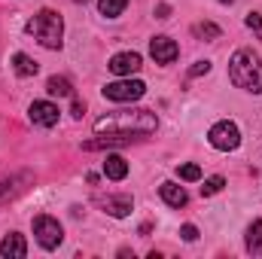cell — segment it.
<instances>
[{"mask_svg":"<svg viewBox=\"0 0 262 259\" xmlns=\"http://www.w3.org/2000/svg\"><path fill=\"white\" fill-rule=\"evenodd\" d=\"M159 128V119L152 110H116V113H107L95 122L98 134H110V137H122V140H140L146 134Z\"/></svg>","mask_w":262,"mask_h":259,"instance_id":"1","label":"cell"},{"mask_svg":"<svg viewBox=\"0 0 262 259\" xmlns=\"http://www.w3.org/2000/svg\"><path fill=\"white\" fill-rule=\"evenodd\" d=\"M229 79L244 89V92H253L262 95V61L253 49H238L229 61Z\"/></svg>","mask_w":262,"mask_h":259,"instance_id":"2","label":"cell"},{"mask_svg":"<svg viewBox=\"0 0 262 259\" xmlns=\"http://www.w3.org/2000/svg\"><path fill=\"white\" fill-rule=\"evenodd\" d=\"M28 34L46 46V49H61V34H64V21L55 9H40L31 21H28Z\"/></svg>","mask_w":262,"mask_h":259,"instance_id":"3","label":"cell"},{"mask_svg":"<svg viewBox=\"0 0 262 259\" xmlns=\"http://www.w3.org/2000/svg\"><path fill=\"white\" fill-rule=\"evenodd\" d=\"M207 140H210V146H213V149L229 153V149H238V143H241V131H238L235 122L223 119V122H216L213 128L207 131Z\"/></svg>","mask_w":262,"mask_h":259,"instance_id":"4","label":"cell"},{"mask_svg":"<svg viewBox=\"0 0 262 259\" xmlns=\"http://www.w3.org/2000/svg\"><path fill=\"white\" fill-rule=\"evenodd\" d=\"M34 235H37V241H40V247H43V250H55V247L61 244V238H64L61 223H58V220H52V217H46V213L34 220Z\"/></svg>","mask_w":262,"mask_h":259,"instance_id":"5","label":"cell"},{"mask_svg":"<svg viewBox=\"0 0 262 259\" xmlns=\"http://www.w3.org/2000/svg\"><path fill=\"white\" fill-rule=\"evenodd\" d=\"M143 92H146V85L140 82V79H119V82H110V85H104V98H110V101H119V104H125V101H137V98H143Z\"/></svg>","mask_w":262,"mask_h":259,"instance_id":"6","label":"cell"},{"mask_svg":"<svg viewBox=\"0 0 262 259\" xmlns=\"http://www.w3.org/2000/svg\"><path fill=\"white\" fill-rule=\"evenodd\" d=\"M31 122L34 125H43V128H52V125H58V107L52 104V101H34L31 104Z\"/></svg>","mask_w":262,"mask_h":259,"instance_id":"7","label":"cell"},{"mask_svg":"<svg viewBox=\"0 0 262 259\" xmlns=\"http://www.w3.org/2000/svg\"><path fill=\"white\" fill-rule=\"evenodd\" d=\"M149 55L156 58V64H171L180 55V49H177V43L171 37H152L149 40Z\"/></svg>","mask_w":262,"mask_h":259,"instance_id":"8","label":"cell"},{"mask_svg":"<svg viewBox=\"0 0 262 259\" xmlns=\"http://www.w3.org/2000/svg\"><path fill=\"white\" fill-rule=\"evenodd\" d=\"M107 67H110L116 76H131V73H137V70L143 67V61H140L137 52H119V55L110 58V64Z\"/></svg>","mask_w":262,"mask_h":259,"instance_id":"9","label":"cell"},{"mask_svg":"<svg viewBox=\"0 0 262 259\" xmlns=\"http://www.w3.org/2000/svg\"><path fill=\"white\" fill-rule=\"evenodd\" d=\"M0 256L6 259H25L28 256V244H25V238L21 235H6L3 241H0Z\"/></svg>","mask_w":262,"mask_h":259,"instance_id":"10","label":"cell"},{"mask_svg":"<svg viewBox=\"0 0 262 259\" xmlns=\"http://www.w3.org/2000/svg\"><path fill=\"white\" fill-rule=\"evenodd\" d=\"M131 204H134V201H131V195H107V198L101 201V207H104L110 217H119V220L131 213Z\"/></svg>","mask_w":262,"mask_h":259,"instance_id":"11","label":"cell"},{"mask_svg":"<svg viewBox=\"0 0 262 259\" xmlns=\"http://www.w3.org/2000/svg\"><path fill=\"white\" fill-rule=\"evenodd\" d=\"M159 195L165 198V204H171V207H183L186 201H189V195H186V189L183 186H177V183H162L159 186Z\"/></svg>","mask_w":262,"mask_h":259,"instance_id":"12","label":"cell"},{"mask_svg":"<svg viewBox=\"0 0 262 259\" xmlns=\"http://www.w3.org/2000/svg\"><path fill=\"white\" fill-rule=\"evenodd\" d=\"M104 174H107L110 180H125V177H128V162H125L122 156H107V159H104Z\"/></svg>","mask_w":262,"mask_h":259,"instance_id":"13","label":"cell"},{"mask_svg":"<svg viewBox=\"0 0 262 259\" xmlns=\"http://www.w3.org/2000/svg\"><path fill=\"white\" fill-rule=\"evenodd\" d=\"M12 70H15L18 76H34V73L40 70V64H37L31 55H25V52H15V55H12Z\"/></svg>","mask_w":262,"mask_h":259,"instance_id":"14","label":"cell"},{"mask_svg":"<svg viewBox=\"0 0 262 259\" xmlns=\"http://www.w3.org/2000/svg\"><path fill=\"white\" fill-rule=\"evenodd\" d=\"M46 92H49L52 98H70V95H73V85H70V79H64V76H49Z\"/></svg>","mask_w":262,"mask_h":259,"instance_id":"15","label":"cell"},{"mask_svg":"<svg viewBox=\"0 0 262 259\" xmlns=\"http://www.w3.org/2000/svg\"><path fill=\"white\" fill-rule=\"evenodd\" d=\"M247 250L253 256H262V220L250 223V229H247Z\"/></svg>","mask_w":262,"mask_h":259,"instance_id":"16","label":"cell"},{"mask_svg":"<svg viewBox=\"0 0 262 259\" xmlns=\"http://www.w3.org/2000/svg\"><path fill=\"white\" fill-rule=\"evenodd\" d=\"M128 6V0H98V9H101V15H107V18H116V15H122V9Z\"/></svg>","mask_w":262,"mask_h":259,"instance_id":"17","label":"cell"},{"mask_svg":"<svg viewBox=\"0 0 262 259\" xmlns=\"http://www.w3.org/2000/svg\"><path fill=\"white\" fill-rule=\"evenodd\" d=\"M192 34L201 37V40H220V34H223V31H220L213 21H198L195 28H192Z\"/></svg>","mask_w":262,"mask_h":259,"instance_id":"18","label":"cell"},{"mask_svg":"<svg viewBox=\"0 0 262 259\" xmlns=\"http://www.w3.org/2000/svg\"><path fill=\"white\" fill-rule=\"evenodd\" d=\"M177 174H180V180H186V183L201 180V168H198V165H180V168H177Z\"/></svg>","mask_w":262,"mask_h":259,"instance_id":"19","label":"cell"},{"mask_svg":"<svg viewBox=\"0 0 262 259\" xmlns=\"http://www.w3.org/2000/svg\"><path fill=\"white\" fill-rule=\"evenodd\" d=\"M226 186V180L223 177H210V180H204V186H201V195H216L220 189Z\"/></svg>","mask_w":262,"mask_h":259,"instance_id":"20","label":"cell"},{"mask_svg":"<svg viewBox=\"0 0 262 259\" xmlns=\"http://www.w3.org/2000/svg\"><path fill=\"white\" fill-rule=\"evenodd\" d=\"M244 21H247V28H250V31H253V34L262 40V15H259V12H250Z\"/></svg>","mask_w":262,"mask_h":259,"instance_id":"21","label":"cell"},{"mask_svg":"<svg viewBox=\"0 0 262 259\" xmlns=\"http://www.w3.org/2000/svg\"><path fill=\"white\" fill-rule=\"evenodd\" d=\"M180 238H183V241H195V238H198V229H195V226H189V223H186V226L180 229Z\"/></svg>","mask_w":262,"mask_h":259,"instance_id":"22","label":"cell"},{"mask_svg":"<svg viewBox=\"0 0 262 259\" xmlns=\"http://www.w3.org/2000/svg\"><path fill=\"white\" fill-rule=\"evenodd\" d=\"M210 70V61H195V64L189 67V76H201V73H207Z\"/></svg>","mask_w":262,"mask_h":259,"instance_id":"23","label":"cell"},{"mask_svg":"<svg viewBox=\"0 0 262 259\" xmlns=\"http://www.w3.org/2000/svg\"><path fill=\"white\" fill-rule=\"evenodd\" d=\"M168 15H171V6L168 3H159L156 6V18H168Z\"/></svg>","mask_w":262,"mask_h":259,"instance_id":"24","label":"cell"},{"mask_svg":"<svg viewBox=\"0 0 262 259\" xmlns=\"http://www.w3.org/2000/svg\"><path fill=\"white\" fill-rule=\"evenodd\" d=\"M70 113H73V116L79 119V116L85 113V104H82V101H73V110H70Z\"/></svg>","mask_w":262,"mask_h":259,"instance_id":"25","label":"cell"},{"mask_svg":"<svg viewBox=\"0 0 262 259\" xmlns=\"http://www.w3.org/2000/svg\"><path fill=\"white\" fill-rule=\"evenodd\" d=\"M220 3H235V0H220Z\"/></svg>","mask_w":262,"mask_h":259,"instance_id":"26","label":"cell"},{"mask_svg":"<svg viewBox=\"0 0 262 259\" xmlns=\"http://www.w3.org/2000/svg\"><path fill=\"white\" fill-rule=\"evenodd\" d=\"M76 3H89V0H76Z\"/></svg>","mask_w":262,"mask_h":259,"instance_id":"27","label":"cell"}]
</instances>
